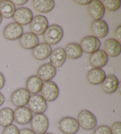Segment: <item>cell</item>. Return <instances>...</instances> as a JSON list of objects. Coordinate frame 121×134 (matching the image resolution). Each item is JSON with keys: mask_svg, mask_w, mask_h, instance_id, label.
<instances>
[{"mask_svg": "<svg viewBox=\"0 0 121 134\" xmlns=\"http://www.w3.org/2000/svg\"><path fill=\"white\" fill-rule=\"evenodd\" d=\"M64 36L63 29L58 24H52L47 27L43 38L46 43L49 45H55L60 43Z\"/></svg>", "mask_w": 121, "mask_h": 134, "instance_id": "cell-1", "label": "cell"}, {"mask_svg": "<svg viewBox=\"0 0 121 134\" xmlns=\"http://www.w3.org/2000/svg\"><path fill=\"white\" fill-rule=\"evenodd\" d=\"M77 120L80 127L85 131H90L95 129L97 124L95 115L86 109L82 110L79 112Z\"/></svg>", "mask_w": 121, "mask_h": 134, "instance_id": "cell-2", "label": "cell"}, {"mask_svg": "<svg viewBox=\"0 0 121 134\" xmlns=\"http://www.w3.org/2000/svg\"><path fill=\"white\" fill-rule=\"evenodd\" d=\"M30 123L31 130L36 134L45 133L49 127V121L44 114H35Z\"/></svg>", "mask_w": 121, "mask_h": 134, "instance_id": "cell-3", "label": "cell"}, {"mask_svg": "<svg viewBox=\"0 0 121 134\" xmlns=\"http://www.w3.org/2000/svg\"><path fill=\"white\" fill-rule=\"evenodd\" d=\"M58 127L63 134H76L80 129L78 120L70 116L62 118L58 122Z\"/></svg>", "mask_w": 121, "mask_h": 134, "instance_id": "cell-4", "label": "cell"}, {"mask_svg": "<svg viewBox=\"0 0 121 134\" xmlns=\"http://www.w3.org/2000/svg\"><path fill=\"white\" fill-rule=\"evenodd\" d=\"M41 96L46 102H54L59 95L60 91L57 84L53 81L45 82L41 90Z\"/></svg>", "mask_w": 121, "mask_h": 134, "instance_id": "cell-5", "label": "cell"}, {"mask_svg": "<svg viewBox=\"0 0 121 134\" xmlns=\"http://www.w3.org/2000/svg\"><path fill=\"white\" fill-rule=\"evenodd\" d=\"M48 27L47 18L42 15H37L33 17L30 23V30L32 33L37 36L43 35Z\"/></svg>", "mask_w": 121, "mask_h": 134, "instance_id": "cell-6", "label": "cell"}, {"mask_svg": "<svg viewBox=\"0 0 121 134\" xmlns=\"http://www.w3.org/2000/svg\"><path fill=\"white\" fill-rule=\"evenodd\" d=\"M27 105L29 109L35 114H44L47 109V102L40 94H33L30 96Z\"/></svg>", "mask_w": 121, "mask_h": 134, "instance_id": "cell-7", "label": "cell"}, {"mask_svg": "<svg viewBox=\"0 0 121 134\" xmlns=\"http://www.w3.org/2000/svg\"><path fill=\"white\" fill-rule=\"evenodd\" d=\"M79 44L83 52L91 54L99 50L101 46V42L96 37L88 36L83 37Z\"/></svg>", "mask_w": 121, "mask_h": 134, "instance_id": "cell-8", "label": "cell"}, {"mask_svg": "<svg viewBox=\"0 0 121 134\" xmlns=\"http://www.w3.org/2000/svg\"><path fill=\"white\" fill-rule=\"evenodd\" d=\"M30 93L25 88H19L11 94L10 100L16 107H23L27 105L30 98Z\"/></svg>", "mask_w": 121, "mask_h": 134, "instance_id": "cell-9", "label": "cell"}, {"mask_svg": "<svg viewBox=\"0 0 121 134\" xmlns=\"http://www.w3.org/2000/svg\"><path fill=\"white\" fill-rule=\"evenodd\" d=\"M13 18L15 23L24 26L31 23L33 18V13L29 8H19L15 10Z\"/></svg>", "mask_w": 121, "mask_h": 134, "instance_id": "cell-10", "label": "cell"}, {"mask_svg": "<svg viewBox=\"0 0 121 134\" xmlns=\"http://www.w3.org/2000/svg\"><path fill=\"white\" fill-rule=\"evenodd\" d=\"M90 31L93 36L99 39L103 38L108 34V24L103 20H94L90 25Z\"/></svg>", "mask_w": 121, "mask_h": 134, "instance_id": "cell-11", "label": "cell"}, {"mask_svg": "<svg viewBox=\"0 0 121 134\" xmlns=\"http://www.w3.org/2000/svg\"><path fill=\"white\" fill-rule=\"evenodd\" d=\"M87 14L94 20H102L105 14V9L102 1L93 0L86 7Z\"/></svg>", "mask_w": 121, "mask_h": 134, "instance_id": "cell-12", "label": "cell"}, {"mask_svg": "<svg viewBox=\"0 0 121 134\" xmlns=\"http://www.w3.org/2000/svg\"><path fill=\"white\" fill-rule=\"evenodd\" d=\"M109 57L103 50H99L90 55L88 62L93 68L102 69L108 63Z\"/></svg>", "mask_w": 121, "mask_h": 134, "instance_id": "cell-13", "label": "cell"}, {"mask_svg": "<svg viewBox=\"0 0 121 134\" xmlns=\"http://www.w3.org/2000/svg\"><path fill=\"white\" fill-rule=\"evenodd\" d=\"M4 38L10 41L19 39L23 34V28L21 25L16 23H11L7 25L4 29Z\"/></svg>", "mask_w": 121, "mask_h": 134, "instance_id": "cell-14", "label": "cell"}, {"mask_svg": "<svg viewBox=\"0 0 121 134\" xmlns=\"http://www.w3.org/2000/svg\"><path fill=\"white\" fill-rule=\"evenodd\" d=\"M14 121L21 125L29 124L32 118V114L29 108L26 106L17 108L14 111Z\"/></svg>", "mask_w": 121, "mask_h": 134, "instance_id": "cell-15", "label": "cell"}, {"mask_svg": "<svg viewBox=\"0 0 121 134\" xmlns=\"http://www.w3.org/2000/svg\"><path fill=\"white\" fill-rule=\"evenodd\" d=\"M57 70L50 63H45L38 68L37 76L44 82L51 81L56 75Z\"/></svg>", "mask_w": 121, "mask_h": 134, "instance_id": "cell-16", "label": "cell"}, {"mask_svg": "<svg viewBox=\"0 0 121 134\" xmlns=\"http://www.w3.org/2000/svg\"><path fill=\"white\" fill-rule=\"evenodd\" d=\"M52 52L51 46L46 43L38 44L31 51V54L34 58L39 61H43L49 57Z\"/></svg>", "mask_w": 121, "mask_h": 134, "instance_id": "cell-17", "label": "cell"}, {"mask_svg": "<svg viewBox=\"0 0 121 134\" xmlns=\"http://www.w3.org/2000/svg\"><path fill=\"white\" fill-rule=\"evenodd\" d=\"M106 75L103 69L92 68L87 71L86 76L87 82L92 85H101L105 79Z\"/></svg>", "mask_w": 121, "mask_h": 134, "instance_id": "cell-18", "label": "cell"}, {"mask_svg": "<svg viewBox=\"0 0 121 134\" xmlns=\"http://www.w3.org/2000/svg\"><path fill=\"white\" fill-rule=\"evenodd\" d=\"M19 44L24 49L32 50L39 44V38L31 32H27L19 38Z\"/></svg>", "mask_w": 121, "mask_h": 134, "instance_id": "cell-19", "label": "cell"}, {"mask_svg": "<svg viewBox=\"0 0 121 134\" xmlns=\"http://www.w3.org/2000/svg\"><path fill=\"white\" fill-rule=\"evenodd\" d=\"M103 50L108 57H115L118 56L121 52L120 43L115 38H108L104 41L103 45Z\"/></svg>", "mask_w": 121, "mask_h": 134, "instance_id": "cell-20", "label": "cell"}, {"mask_svg": "<svg viewBox=\"0 0 121 134\" xmlns=\"http://www.w3.org/2000/svg\"><path fill=\"white\" fill-rule=\"evenodd\" d=\"M67 56L64 49L62 47L55 48L51 53L49 60L50 63L55 68H60L64 64Z\"/></svg>", "mask_w": 121, "mask_h": 134, "instance_id": "cell-21", "label": "cell"}, {"mask_svg": "<svg viewBox=\"0 0 121 134\" xmlns=\"http://www.w3.org/2000/svg\"><path fill=\"white\" fill-rule=\"evenodd\" d=\"M119 84L118 77L114 75L107 76L105 79L101 84V90L103 93L110 94L117 91L118 85Z\"/></svg>", "mask_w": 121, "mask_h": 134, "instance_id": "cell-22", "label": "cell"}, {"mask_svg": "<svg viewBox=\"0 0 121 134\" xmlns=\"http://www.w3.org/2000/svg\"><path fill=\"white\" fill-rule=\"evenodd\" d=\"M32 5L37 12L46 14L53 10L55 7V2L53 0H33Z\"/></svg>", "mask_w": 121, "mask_h": 134, "instance_id": "cell-23", "label": "cell"}, {"mask_svg": "<svg viewBox=\"0 0 121 134\" xmlns=\"http://www.w3.org/2000/svg\"><path fill=\"white\" fill-rule=\"evenodd\" d=\"M43 81L37 75H32L28 77L25 82V87L30 94H37L40 92L42 88Z\"/></svg>", "mask_w": 121, "mask_h": 134, "instance_id": "cell-24", "label": "cell"}, {"mask_svg": "<svg viewBox=\"0 0 121 134\" xmlns=\"http://www.w3.org/2000/svg\"><path fill=\"white\" fill-rule=\"evenodd\" d=\"M67 57L70 60H76L82 56L83 52L80 44L77 43H70L65 47Z\"/></svg>", "mask_w": 121, "mask_h": 134, "instance_id": "cell-25", "label": "cell"}, {"mask_svg": "<svg viewBox=\"0 0 121 134\" xmlns=\"http://www.w3.org/2000/svg\"><path fill=\"white\" fill-rule=\"evenodd\" d=\"M14 121V111L10 108H4L0 110V126L5 127L10 125Z\"/></svg>", "mask_w": 121, "mask_h": 134, "instance_id": "cell-26", "label": "cell"}, {"mask_svg": "<svg viewBox=\"0 0 121 134\" xmlns=\"http://www.w3.org/2000/svg\"><path fill=\"white\" fill-rule=\"evenodd\" d=\"M16 10L15 6L11 1H0V13L5 18H13Z\"/></svg>", "mask_w": 121, "mask_h": 134, "instance_id": "cell-27", "label": "cell"}, {"mask_svg": "<svg viewBox=\"0 0 121 134\" xmlns=\"http://www.w3.org/2000/svg\"><path fill=\"white\" fill-rule=\"evenodd\" d=\"M105 10L110 12H115L120 8V0H103L102 1Z\"/></svg>", "mask_w": 121, "mask_h": 134, "instance_id": "cell-28", "label": "cell"}, {"mask_svg": "<svg viewBox=\"0 0 121 134\" xmlns=\"http://www.w3.org/2000/svg\"><path fill=\"white\" fill-rule=\"evenodd\" d=\"M93 134H112L111 128L108 125H102L96 127L93 132Z\"/></svg>", "mask_w": 121, "mask_h": 134, "instance_id": "cell-29", "label": "cell"}, {"mask_svg": "<svg viewBox=\"0 0 121 134\" xmlns=\"http://www.w3.org/2000/svg\"><path fill=\"white\" fill-rule=\"evenodd\" d=\"M1 134H20V129L15 125L11 124L5 127Z\"/></svg>", "mask_w": 121, "mask_h": 134, "instance_id": "cell-30", "label": "cell"}, {"mask_svg": "<svg viewBox=\"0 0 121 134\" xmlns=\"http://www.w3.org/2000/svg\"><path fill=\"white\" fill-rule=\"evenodd\" d=\"M112 134H121V122H115L110 127Z\"/></svg>", "mask_w": 121, "mask_h": 134, "instance_id": "cell-31", "label": "cell"}, {"mask_svg": "<svg viewBox=\"0 0 121 134\" xmlns=\"http://www.w3.org/2000/svg\"><path fill=\"white\" fill-rule=\"evenodd\" d=\"M114 38L116 40H117L118 42L120 43L121 41V25H119L118 27H116L113 33Z\"/></svg>", "mask_w": 121, "mask_h": 134, "instance_id": "cell-32", "label": "cell"}, {"mask_svg": "<svg viewBox=\"0 0 121 134\" xmlns=\"http://www.w3.org/2000/svg\"><path fill=\"white\" fill-rule=\"evenodd\" d=\"M28 0H13L11 2L15 6H21L28 3Z\"/></svg>", "mask_w": 121, "mask_h": 134, "instance_id": "cell-33", "label": "cell"}, {"mask_svg": "<svg viewBox=\"0 0 121 134\" xmlns=\"http://www.w3.org/2000/svg\"><path fill=\"white\" fill-rule=\"evenodd\" d=\"M92 0H74L73 1V3L81 5H89V4L91 2Z\"/></svg>", "mask_w": 121, "mask_h": 134, "instance_id": "cell-34", "label": "cell"}, {"mask_svg": "<svg viewBox=\"0 0 121 134\" xmlns=\"http://www.w3.org/2000/svg\"><path fill=\"white\" fill-rule=\"evenodd\" d=\"M20 134H36L31 129L24 128L20 130Z\"/></svg>", "mask_w": 121, "mask_h": 134, "instance_id": "cell-35", "label": "cell"}, {"mask_svg": "<svg viewBox=\"0 0 121 134\" xmlns=\"http://www.w3.org/2000/svg\"><path fill=\"white\" fill-rule=\"evenodd\" d=\"M5 83L6 79L5 77H4V76L3 73L0 72V90L3 88L4 85H5Z\"/></svg>", "mask_w": 121, "mask_h": 134, "instance_id": "cell-36", "label": "cell"}, {"mask_svg": "<svg viewBox=\"0 0 121 134\" xmlns=\"http://www.w3.org/2000/svg\"><path fill=\"white\" fill-rule=\"evenodd\" d=\"M5 100L6 98L5 97H4V94L2 93L1 92H0V106H1L3 105L4 102H5Z\"/></svg>", "mask_w": 121, "mask_h": 134, "instance_id": "cell-37", "label": "cell"}, {"mask_svg": "<svg viewBox=\"0 0 121 134\" xmlns=\"http://www.w3.org/2000/svg\"><path fill=\"white\" fill-rule=\"evenodd\" d=\"M121 83L119 82V84L118 85V89H117V91L118 94H119V95H120V87H121V85H120Z\"/></svg>", "mask_w": 121, "mask_h": 134, "instance_id": "cell-38", "label": "cell"}, {"mask_svg": "<svg viewBox=\"0 0 121 134\" xmlns=\"http://www.w3.org/2000/svg\"><path fill=\"white\" fill-rule=\"evenodd\" d=\"M2 21H3V17H2L1 13H0V24H1Z\"/></svg>", "mask_w": 121, "mask_h": 134, "instance_id": "cell-39", "label": "cell"}, {"mask_svg": "<svg viewBox=\"0 0 121 134\" xmlns=\"http://www.w3.org/2000/svg\"><path fill=\"white\" fill-rule=\"evenodd\" d=\"M43 134H53V133H50V132H46L45 133H43Z\"/></svg>", "mask_w": 121, "mask_h": 134, "instance_id": "cell-40", "label": "cell"}]
</instances>
